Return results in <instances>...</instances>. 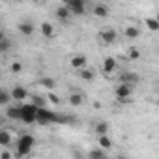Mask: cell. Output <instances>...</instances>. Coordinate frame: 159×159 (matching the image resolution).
Here are the masks:
<instances>
[{"label":"cell","mask_w":159,"mask_h":159,"mask_svg":"<svg viewBox=\"0 0 159 159\" xmlns=\"http://www.w3.org/2000/svg\"><path fill=\"white\" fill-rule=\"evenodd\" d=\"M52 122H60V114L49 111V109H38L36 112V124L39 125H49Z\"/></svg>","instance_id":"6da1fadb"},{"label":"cell","mask_w":159,"mask_h":159,"mask_svg":"<svg viewBox=\"0 0 159 159\" xmlns=\"http://www.w3.org/2000/svg\"><path fill=\"white\" fill-rule=\"evenodd\" d=\"M34 144H36V139H34L32 135H23V137L19 139V142H17V157L28 155V153L32 152Z\"/></svg>","instance_id":"7a4b0ae2"},{"label":"cell","mask_w":159,"mask_h":159,"mask_svg":"<svg viewBox=\"0 0 159 159\" xmlns=\"http://www.w3.org/2000/svg\"><path fill=\"white\" fill-rule=\"evenodd\" d=\"M98 41L101 43V45H105V47H109V45H114L116 41H118V32L114 30V28H101L99 30V34H98Z\"/></svg>","instance_id":"3957f363"},{"label":"cell","mask_w":159,"mask_h":159,"mask_svg":"<svg viewBox=\"0 0 159 159\" xmlns=\"http://www.w3.org/2000/svg\"><path fill=\"white\" fill-rule=\"evenodd\" d=\"M19 107H21V122H25L26 125L36 124V112H38V109L32 103H25V105H19Z\"/></svg>","instance_id":"277c9868"},{"label":"cell","mask_w":159,"mask_h":159,"mask_svg":"<svg viewBox=\"0 0 159 159\" xmlns=\"http://www.w3.org/2000/svg\"><path fill=\"white\" fill-rule=\"evenodd\" d=\"M71 15H84L86 13V4H84V0H64L62 2Z\"/></svg>","instance_id":"5b68a950"},{"label":"cell","mask_w":159,"mask_h":159,"mask_svg":"<svg viewBox=\"0 0 159 159\" xmlns=\"http://www.w3.org/2000/svg\"><path fill=\"white\" fill-rule=\"evenodd\" d=\"M10 98H11V101H15V103H25L26 99H30V92H28L25 86L17 84V86H13V88L10 90Z\"/></svg>","instance_id":"8992f818"},{"label":"cell","mask_w":159,"mask_h":159,"mask_svg":"<svg viewBox=\"0 0 159 159\" xmlns=\"http://www.w3.org/2000/svg\"><path fill=\"white\" fill-rule=\"evenodd\" d=\"M133 88H135V86H131V84H122V83H118V84H114L112 92H114V98H116V99H124V98H133Z\"/></svg>","instance_id":"52a82bcc"},{"label":"cell","mask_w":159,"mask_h":159,"mask_svg":"<svg viewBox=\"0 0 159 159\" xmlns=\"http://www.w3.org/2000/svg\"><path fill=\"white\" fill-rule=\"evenodd\" d=\"M69 67L75 69V71H81V69L88 67V58L84 54H73L69 58Z\"/></svg>","instance_id":"ba28073f"},{"label":"cell","mask_w":159,"mask_h":159,"mask_svg":"<svg viewBox=\"0 0 159 159\" xmlns=\"http://www.w3.org/2000/svg\"><path fill=\"white\" fill-rule=\"evenodd\" d=\"M116 69H118V62H116V58H114V56H107V58H103L101 71H103L105 75H111V73H114Z\"/></svg>","instance_id":"9c48e42d"},{"label":"cell","mask_w":159,"mask_h":159,"mask_svg":"<svg viewBox=\"0 0 159 159\" xmlns=\"http://www.w3.org/2000/svg\"><path fill=\"white\" fill-rule=\"evenodd\" d=\"M118 79L122 84H131V86H135L139 83V75L135 71H124L122 75H118Z\"/></svg>","instance_id":"30bf717a"},{"label":"cell","mask_w":159,"mask_h":159,"mask_svg":"<svg viewBox=\"0 0 159 159\" xmlns=\"http://www.w3.org/2000/svg\"><path fill=\"white\" fill-rule=\"evenodd\" d=\"M39 34H41L43 38H47V39H52V38L56 36V30H54L52 23H49V21H43V23L39 25Z\"/></svg>","instance_id":"8fae6325"},{"label":"cell","mask_w":159,"mask_h":159,"mask_svg":"<svg viewBox=\"0 0 159 159\" xmlns=\"http://www.w3.org/2000/svg\"><path fill=\"white\" fill-rule=\"evenodd\" d=\"M84 101H86V96H84L83 92H71L69 98H67V103H69L71 107H81Z\"/></svg>","instance_id":"7c38bea8"},{"label":"cell","mask_w":159,"mask_h":159,"mask_svg":"<svg viewBox=\"0 0 159 159\" xmlns=\"http://www.w3.org/2000/svg\"><path fill=\"white\" fill-rule=\"evenodd\" d=\"M54 15H56V19H58L60 23H67V21H69V19L73 17V15L69 13V10H67V8H66L64 4H60V6H58V8L54 10Z\"/></svg>","instance_id":"4fadbf2b"},{"label":"cell","mask_w":159,"mask_h":159,"mask_svg":"<svg viewBox=\"0 0 159 159\" xmlns=\"http://www.w3.org/2000/svg\"><path fill=\"white\" fill-rule=\"evenodd\" d=\"M122 32H124V38H127V39H137L140 36V28L137 25H125Z\"/></svg>","instance_id":"5bb4252c"},{"label":"cell","mask_w":159,"mask_h":159,"mask_svg":"<svg viewBox=\"0 0 159 159\" xmlns=\"http://www.w3.org/2000/svg\"><path fill=\"white\" fill-rule=\"evenodd\" d=\"M11 140H13V137H11V131L10 129H0V146H2V148H10L11 146Z\"/></svg>","instance_id":"9a60e30c"},{"label":"cell","mask_w":159,"mask_h":159,"mask_svg":"<svg viewBox=\"0 0 159 159\" xmlns=\"http://www.w3.org/2000/svg\"><path fill=\"white\" fill-rule=\"evenodd\" d=\"M92 11H94V15H96V17H99V19H105V17H109V6H107V4H103V2H99V4H94Z\"/></svg>","instance_id":"2e32d148"},{"label":"cell","mask_w":159,"mask_h":159,"mask_svg":"<svg viewBox=\"0 0 159 159\" xmlns=\"http://www.w3.org/2000/svg\"><path fill=\"white\" fill-rule=\"evenodd\" d=\"M17 30H19L23 36H32L34 30H36V26H34L30 21H21V23L17 25Z\"/></svg>","instance_id":"e0dca14e"},{"label":"cell","mask_w":159,"mask_h":159,"mask_svg":"<svg viewBox=\"0 0 159 159\" xmlns=\"http://www.w3.org/2000/svg\"><path fill=\"white\" fill-rule=\"evenodd\" d=\"M6 118L8 120H21V107L19 105H8Z\"/></svg>","instance_id":"ac0fdd59"},{"label":"cell","mask_w":159,"mask_h":159,"mask_svg":"<svg viewBox=\"0 0 159 159\" xmlns=\"http://www.w3.org/2000/svg\"><path fill=\"white\" fill-rule=\"evenodd\" d=\"M30 103L36 107V109H47V105H49V101H47V98L45 96H30Z\"/></svg>","instance_id":"d6986e66"},{"label":"cell","mask_w":159,"mask_h":159,"mask_svg":"<svg viewBox=\"0 0 159 159\" xmlns=\"http://www.w3.org/2000/svg\"><path fill=\"white\" fill-rule=\"evenodd\" d=\"M39 86L45 88V90H49V92H54L56 90V81L51 79V77H41L39 79Z\"/></svg>","instance_id":"ffe728a7"},{"label":"cell","mask_w":159,"mask_h":159,"mask_svg":"<svg viewBox=\"0 0 159 159\" xmlns=\"http://www.w3.org/2000/svg\"><path fill=\"white\" fill-rule=\"evenodd\" d=\"M98 148L99 150H111L112 148V140H111V137L109 135H101V137H98Z\"/></svg>","instance_id":"44dd1931"},{"label":"cell","mask_w":159,"mask_h":159,"mask_svg":"<svg viewBox=\"0 0 159 159\" xmlns=\"http://www.w3.org/2000/svg\"><path fill=\"white\" fill-rule=\"evenodd\" d=\"M79 73V77L83 79V81H86V83H90V81H94L96 79V71L92 69V67H84V69H81V71H77Z\"/></svg>","instance_id":"7402d4cb"},{"label":"cell","mask_w":159,"mask_h":159,"mask_svg":"<svg viewBox=\"0 0 159 159\" xmlns=\"http://www.w3.org/2000/svg\"><path fill=\"white\" fill-rule=\"evenodd\" d=\"M144 25H146V28H148L150 32H157V30H159V21H157V19L148 17V19H144Z\"/></svg>","instance_id":"603a6c76"},{"label":"cell","mask_w":159,"mask_h":159,"mask_svg":"<svg viewBox=\"0 0 159 159\" xmlns=\"http://www.w3.org/2000/svg\"><path fill=\"white\" fill-rule=\"evenodd\" d=\"M96 135H98V137L109 135V124H107V122H98V124H96Z\"/></svg>","instance_id":"cb8c5ba5"},{"label":"cell","mask_w":159,"mask_h":159,"mask_svg":"<svg viewBox=\"0 0 159 159\" xmlns=\"http://www.w3.org/2000/svg\"><path fill=\"white\" fill-rule=\"evenodd\" d=\"M86 157H88V159H103V157H105V152L99 150V148H92V150H88Z\"/></svg>","instance_id":"d4e9b609"},{"label":"cell","mask_w":159,"mask_h":159,"mask_svg":"<svg viewBox=\"0 0 159 159\" xmlns=\"http://www.w3.org/2000/svg\"><path fill=\"white\" fill-rule=\"evenodd\" d=\"M10 103H11L10 92H6L4 88H0V105H10Z\"/></svg>","instance_id":"484cf974"},{"label":"cell","mask_w":159,"mask_h":159,"mask_svg":"<svg viewBox=\"0 0 159 159\" xmlns=\"http://www.w3.org/2000/svg\"><path fill=\"white\" fill-rule=\"evenodd\" d=\"M45 98H47V101H49V103H52V105H60V103H62L60 96H56L54 92H47V96H45Z\"/></svg>","instance_id":"4316f807"},{"label":"cell","mask_w":159,"mask_h":159,"mask_svg":"<svg viewBox=\"0 0 159 159\" xmlns=\"http://www.w3.org/2000/svg\"><path fill=\"white\" fill-rule=\"evenodd\" d=\"M127 58H129V60H139V58H140V51H139L137 47H129V51H127Z\"/></svg>","instance_id":"83f0119b"},{"label":"cell","mask_w":159,"mask_h":159,"mask_svg":"<svg viewBox=\"0 0 159 159\" xmlns=\"http://www.w3.org/2000/svg\"><path fill=\"white\" fill-rule=\"evenodd\" d=\"M10 71H11V73H15V75H17V73H21V71H23V64H21V62H13V64L10 66Z\"/></svg>","instance_id":"f1b7e54d"},{"label":"cell","mask_w":159,"mask_h":159,"mask_svg":"<svg viewBox=\"0 0 159 159\" xmlns=\"http://www.w3.org/2000/svg\"><path fill=\"white\" fill-rule=\"evenodd\" d=\"M10 47H11V41H10L8 38H6L4 41H0V52H6V51H8Z\"/></svg>","instance_id":"f546056e"},{"label":"cell","mask_w":159,"mask_h":159,"mask_svg":"<svg viewBox=\"0 0 159 159\" xmlns=\"http://www.w3.org/2000/svg\"><path fill=\"white\" fill-rule=\"evenodd\" d=\"M0 159H13V153L10 150H2L0 152Z\"/></svg>","instance_id":"4dcf8cb0"},{"label":"cell","mask_w":159,"mask_h":159,"mask_svg":"<svg viewBox=\"0 0 159 159\" xmlns=\"http://www.w3.org/2000/svg\"><path fill=\"white\" fill-rule=\"evenodd\" d=\"M120 105H127V103H133V98H124V99H116Z\"/></svg>","instance_id":"1f68e13d"},{"label":"cell","mask_w":159,"mask_h":159,"mask_svg":"<svg viewBox=\"0 0 159 159\" xmlns=\"http://www.w3.org/2000/svg\"><path fill=\"white\" fill-rule=\"evenodd\" d=\"M73 157H77V159H83L84 155H83L81 152H79V150H73Z\"/></svg>","instance_id":"d6a6232c"},{"label":"cell","mask_w":159,"mask_h":159,"mask_svg":"<svg viewBox=\"0 0 159 159\" xmlns=\"http://www.w3.org/2000/svg\"><path fill=\"white\" fill-rule=\"evenodd\" d=\"M114 159H129V157H127V155H124V153H120V155H116Z\"/></svg>","instance_id":"836d02e7"},{"label":"cell","mask_w":159,"mask_h":159,"mask_svg":"<svg viewBox=\"0 0 159 159\" xmlns=\"http://www.w3.org/2000/svg\"><path fill=\"white\" fill-rule=\"evenodd\" d=\"M4 39H6V34H4L2 30H0V41H4Z\"/></svg>","instance_id":"e575fe53"},{"label":"cell","mask_w":159,"mask_h":159,"mask_svg":"<svg viewBox=\"0 0 159 159\" xmlns=\"http://www.w3.org/2000/svg\"><path fill=\"white\" fill-rule=\"evenodd\" d=\"M0 26H2V17H0Z\"/></svg>","instance_id":"d590c367"},{"label":"cell","mask_w":159,"mask_h":159,"mask_svg":"<svg viewBox=\"0 0 159 159\" xmlns=\"http://www.w3.org/2000/svg\"><path fill=\"white\" fill-rule=\"evenodd\" d=\"M103 159H111V157H107V155H105V157H103Z\"/></svg>","instance_id":"8d00e7d4"}]
</instances>
